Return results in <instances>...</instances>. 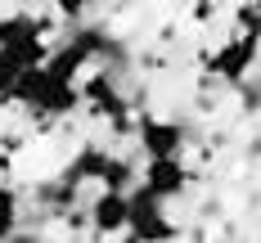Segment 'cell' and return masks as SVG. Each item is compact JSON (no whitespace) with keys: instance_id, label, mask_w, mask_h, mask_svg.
Listing matches in <instances>:
<instances>
[{"instance_id":"1","label":"cell","mask_w":261,"mask_h":243,"mask_svg":"<svg viewBox=\"0 0 261 243\" xmlns=\"http://www.w3.org/2000/svg\"><path fill=\"white\" fill-rule=\"evenodd\" d=\"M9 104L27 108V113H36V117H68V113H77V104H86V99H81V81L59 77L45 63H32V68L18 72Z\"/></svg>"},{"instance_id":"2","label":"cell","mask_w":261,"mask_h":243,"mask_svg":"<svg viewBox=\"0 0 261 243\" xmlns=\"http://www.w3.org/2000/svg\"><path fill=\"white\" fill-rule=\"evenodd\" d=\"M45 32H50V27L41 23V18H32V14H5V18H0V50H9L23 68L45 63V59H50Z\"/></svg>"},{"instance_id":"3","label":"cell","mask_w":261,"mask_h":243,"mask_svg":"<svg viewBox=\"0 0 261 243\" xmlns=\"http://www.w3.org/2000/svg\"><path fill=\"white\" fill-rule=\"evenodd\" d=\"M130 198V221H126V234L130 239H176V221L162 212V198H153L144 185H135L126 194Z\"/></svg>"},{"instance_id":"4","label":"cell","mask_w":261,"mask_h":243,"mask_svg":"<svg viewBox=\"0 0 261 243\" xmlns=\"http://www.w3.org/2000/svg\"><path fill=\"white\" fill-rule=\"evenodd\" d=\"M257 41L261 36H252V32H239V36H230L225 45H216L203 59V68H207L212 77H221V81H243L252 72V63H257Z\"/></svg>"},{"instance_id":"5","label":"cell","mask_w":261,"mask_h":243,"mask_svg":"<svg viewBox=\"0 0 261 243\" xmlns=\"http://www.w3.org/2000/svg\"><path fill=\"white\" fill-rule=\"evenodd\" d=\"M81 99L90 104V113H95V117H108L113 126H126L130 104L122 99V90H117V77H113V68H95L90 77L81 81Z\"/></svg>"},{"instance_id":"6","label":"cell","mask_w":261,"mask_h":243,"mask_svg":"<svg viewBox=\"0 0 261 243\" xmlns=\"http://www.w3.org/2000/svg\"><path fill=\"white\" fill-rule=\"evenodd\" d=\"M140 185L149 189L153 198L171 203V198H180L185 189H189V171H185L180 158H149L144 176H140Z\"/></svg>"},{"instance_id":"7","label":"cell","mask_w":261,"mask_h":243,"mask_svg":"<svg viewBox=\"0 0 261 243\" xmlns=\"http://www.w3.org/2000/svg\"><path fill=\"white\" fill-rule=\"evenodd\" d=\"M135 135H140V149H144L149 158H180V149H185V126L180 122L144 117Z\"/></svg>"},{"instance_id":"8","label":"cell","mask_w":261,"mask_h":243,"mask_svg":"<svg viewBox=\"0 0 261 243\" xmlns=\"http://www.w3.org/2000/svg\"><path fill=\"white\" fill-rule=\"evenodd\" d=\"M126 221H130L126 189H104V194L90 203V230H95V234H126Z\"/></svg>"},{"instance_id":"9","label":"cell","mask_w":261,"mask_h":243,"mask_svg":"<svg viewBox=\"0 0 261 243\" xmlns=\"http://www.w3.org/2000/svg\"><path fill=\"white\" fill-rule=\"evenodd\" d=\"M108 162H113V153H108L104 144H86V149H77V158L63 167V176H68L72 185H86V180H104Z\"/></svg>"},{"instance_id":"10","label":"cell","mask_w":261,"mask_h":243,"mask_svg":"<svg viewBox=\"0 0 261 243\" xmlns=\"http://www.w3.org/2000/svg\"><path fill=\"white\" fill-rule=\"evenodd\" d=\"M18 234V194L9 185H0V239Z\"/></svg>"},{"instance_id":"11","label":"cell","mask_w":261,"mask_h":243,"mask_svg":"<svg viewBox=\"0 0 261 243\" xmlns=\"http://www.w3.org/2000/svg\"><path fill=\"white\" fill-rule=\"evenodd\" d=\"M23 72V63L14 59L9 50H0V104H9V95H14V81Z\"/></svg>"},{"instance_id":"12","label":"cell","mask_w":261,"mask_h":243,"mask_svg":"<svg viewBox=\"0 0 261 243\" xmlns=\"http://www.w3.org/2000/svg\"><path fill=\"white\" fill-rule=\"evenodd\" d=\"M130 180H135V167H130L126 158H113L104 171V189H130Z\"/></svg>"},{"instance_id":"13","label":"cell","mask_w":261,"mask_h":243,"mask_svg":"<svg viewBox=\"0 0 261 243\" xmlns=\"http://www.w3.org/2000/svg\"><path fill=\"white\" fill-rule=\"evenodd\" d=\"M50 5L59 9V14H63V18H81V14H86L95 0H50Z\"/></svg>"}]
</instances>
